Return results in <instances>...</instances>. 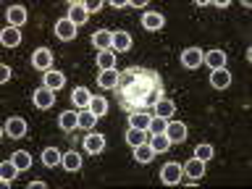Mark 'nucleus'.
I'll return each mask as SVG.
<instances>
[{"label":"nucleus","instance_id":"1","mask_svg":"<svg viewBox=\"0 0 252 189\" xmlns=\"http://www.w3.org/2000/svg\"><path fill=\"white\" fill-rule=\"evenodd\" d=\"M160 97H165L160 74L155 68L139 66V79L126 92L118 94V105L124 110H129V113H134V110H153V105Z\"/></svg>","mask_w":252,"mask_h":189},{"label":"nucleus","instance_id":"2","mask_svg":"<svg viewBox=\"0 0 252 189\" xmlns=\"http://www.w3.org/2000/svg\"><path fill=\"white\" fill-rule=\"evenodd\" d=\"M181 168H184V176H187V179H181V181H187V184H197V181L205 176V160H200V158L187 160Z\"/></svg>","mask_w":252,"mask_h":189},{"label":"nucleus","instance_id":"3","mask_svg":"<svg viewBox=\"0 0 252 189\" xmlns=\"http://www.w3.org/2000/svg\"><path fill=\"white\" fill-rule=\"evenodd\" d=\"M202 55H205V50L202 47H187L184 53H181V66L184 68H189V71H194V68H200L202 66Z\"/></svg>","mask_w":252,"mask_h":189},{"label":"nucleus","instance_id":"4","mask_svg":"<svg viewBox=\"0 0 252 189\" xmlns=\"http://www.w3.org/2000/svg\"><path fill=\"white\" fill-rule=\"evenodd\" d=\"M27 131H29V124L24 121L21 116H13V118H8V121H5V137L8 139H21Z\"/></svg>","mask_w":252,"mask_h":189},{"label":"nucleus","instance_id":"5","mask_svg":"<svg viewBox=\"0 0 252 189\" xmlns=\"http://www.w3.org/2000/svg\"><path fill=\"white\" fill-rule=\"evenodd\" d=\"M84 153L87 155H100L105 153V134H97V131H90L84 137Z\"/></svg>","mask_w":252,"mask_h":189},{"label":"nucleus","instance_id":"6","mask_svg":"<svg viewBox=\"0 0 252 189\" xmlns=\"http://www.w3.org/2000/svg\"><path fill=\"white\" fill-rule=\"evenodd\" d=\"M32 66H34L37 71H50L53 68V53L47 50V47H37L34 53H32Z\"/></svg>","mask_w":252,"mask_h":189},{"label":"nucleus","instance_id":"7","mask_svg":"<svg viewBox=\"0 0 252 189\" xmlns=\"http://www.w3.org/2000/svg\"><path fill=\"white\" fill-rule=\"evenodd\" d=\"M139 79V66H129V68H124L121 74H118V87H116V94H121V92H126L129 87L134 84Z\"/></svg>","mask_w":252,"mask_h":189},{"label":"nucleus","instance_id":"8","mask_svg":"<svg viewBox=\"0 0 252 189\" xmlns=\"http://www.w3.org/2000/svg\"><path fill=\"white\" fill-rule=\"evenodd\" d=\"M92 47L97 53H105V50H113V32L110 29H97L92 34Z\"/></svg>","mask_w":252,"mask_h":189},{"label":"nucleus","instance_id":"9","mask_svg":"<svg viewBox=\"0 0 252 189\" xmlns=\"http://www.w3.org/2000/svg\"><path fill=\"white\" fill-rule=\"evenodd\" d=\"M66 19H68L71 24H76V27H84L87 19H90V13H87V5H84V3H79V0L68 3V13H66Z\"/></svg>","mask_w":252,"mask_h":189},{"label":"nucleus","instance_id":"10","mask_svg":"<svg viewBox=\"0 0 252 189\" xmlns=\"http://www.w3.org/2000/svg\"><path fill=\"white\" fill-rule=\"evenodd\" d=\"M5 19H8V27L21 29L24 24L29 21V13H27V8H24V5H11V8L5 11Z\"/></svg>","mask_w":252,"mask_h":189},{"label":"nucleus","instance_id":"11","mask_svg":"<svg viewBox=\"0 0 252 189\" xmlns=\"http://www.w3.org/2000/svg\"><path fill=\"white\" fill-rule=\"evenodd\" d=\"M181 179H184V168H181L179 163H165L163 165V171H160L163 184H179Z\"/></svg>","mask_w":252,"mask_h":189},{"label":"nucleus","instance_id":"12","mask_svg":"<svg viewBox=\"0 0 252 189\" xmlns=\"http://www.w3.org/2000/svg\"><path fill=\"white\" fill-rule=\"evenodd\" d=\"M63 84H66V74H63V71L50 68V71L42 74V87H47V90L58 92V90H63Z\"/></svg>","mask_w":252,"mask_h":189},{"label":"nucleus","instance_id":"13","mask_svg":"<svg viewBox=\"0 0 252 189\" xmlns=\"http://www.w3.org/2000/svg\"><path fill=\"white\" fill-rule=\"evenodd\" d=\"M76 24H71L68 19H58L55 21V37L63 39V42H71V39H76Z\"/></svg>","mask_w":252,"mask_h":189},{"label":"nucleus","instance_id":"14","mask_svg":"<svg viewBox=\"0 0 252 189\" xmlns=\"http://www.w3.org/2000/svg\"><path fill=\"white\" fill-rule=\"evenodd\" d=\"M142 27L147 32H160L165 27V16L158 13V11H145L142 13Z\"/></svg>","mask_w":252,"mask_h":189},{"label":"nucleus","instance_id":"15","mask_svg":"<svg viewBox=\"0 0 252 189\" xmlns=\"http://www.w3.org/2000/svg\"><path fill=\"white\" fill-rule=\"evenodd\" d=\"M165 134H168V139L173 142V145H181L187 137H189V129L184 121H168V129H165Z\"/></svg>","mask_w":252,"mask_h":189},{"label":"nucleus","instance_id":"16","mask_svg":"<svg viewBox=\"0 0 252 189\" xmlns=\"http://www.w3.org/2000/svg\"><path fill=\"white\" fill-rule=\"evenodd\" d=\"M202 63H205V66H208L210 71L226 68V53H223V50H218V47H216V50H208V53L202 55Z\"/></svg>","mask_w":252,"mask_h":189},{"label":"nucleus","instance_id":"17","mask_svg":"<svg viewBox=\"0 0 252 189\" xmlns=\"http://www.w3.org/2000/svg\"><path fill=\"white\" fill-rule=\"evenodd\" d=\"M32 100H34V105H37L39 110L53 108V105H55V92H53V90H47V87H39V90L32 94Z\"/></svg>","mask_w":252,"mask_h":189},{"label":"nucleus","instance_id":"18","mask_svg":"<svg viewBox=\"0 0 252 189\" xmlns=\"http://www.w3.org/2000/svg\"><path fill=\"white\" fill-rule=\"evenodd\" d=\"M173 113H176V102L168 100V97H160L153 105V116H160V118H165V121H171Z\"/></svg>","mask_w":252,"mask_h":189},{"label":"nucleus","instance_id":"19","mask_svg":"<svg viewBox=\"0 0 252 189\" xmlns=\"http://www.w3.org/2000/svg\"><path fill=\"white\" fill-rule=\"evenodd\" d=\"M210 87L213 90H226V87H231V71H226V68L210 71Z\"/></svg>","mask_w":252,"mask_h":189},{"label":"nucleus","instance_id":"20","mask_svg":"<svg viewBox=\"0 0 252 189\" xmlns=\"http://www.w3.org/2000/svg\"><path fill=\"white\" fill-rule=\"evenodd\" d=\"M131 45H134V39L129 32H124V29L113 32V53H126Z\"/></svg>","mask_w":252,"mask_h":189},{"label":"nucleus","instance_id":"21","mask_svg":"<svg viewBox=\"0 0 252 189\" xmlns=\"http://www.w3.org/2000/svg\"><path fill=\"white\" fill-rule=\"evenodd\" d=\"M131 150H134V160H137V163H142V165L153 163V158H155V150L150 147V142H142V145L131 147Z\"/></svg>","mask_w":252,"mask_h":189},{"label":"nucleus","instance_id":"22","mask_svg":"<svg viewBox=\"0 0 252 189\" xmlns=\"http://www.w3.org/2000/svg\"><path fill=\"white\" fill-rule=\"evenodd\" d=\"M63 171H68V173H76L79 168H82V155L76 153V150H68V153H63Z\"/></svg>","mask_w":252,"mask_h":189},{"label":"nucleus","instance_id":"23","mask_svg":"<svg viewBox=\"0 0 252 189\" xmlns=\"http://www.w3.org/2000/svg\"><path fill=\"white\" fill-rule=\"evenodd\" d=\"M118 74H121V71H100L97 74V87L100 90H116L118 87Z\"/></svg>","mask_w":252,"mask_h":189},{"label":"nucleus","instance_id":"24","mask_svg":"<svg viewBox=\"0 0 252 189\" xmlns=\"http://www.w3.org/2000/svg\"><path fill=\"white\" fill-rule=\"evenodd\" d=\"M150 118H153V110H134V113H129V126H134V129H145V131H147Z\"/></svg>","mask_w":252,"mask_h":189},{"label":"nucleus","instance_id":"25","mask_svg":"<svg viewBox=\"0 0 252 189\" xmlns=\"http://www.w3.org/2000/svg\"><path fill=\"white\" fill-rule=\"evenodd\" d=\"M58 126H61L63 131L79 129V113H76V110H63V113L58 116Z\"/></svg>","mask_w":252,"mask_h":189},{"label":"nucleus","instance_id":"26","mask_svg":"<svg viewBox=\"0 0 252 189\" xmlns=\"http://www.w3.org/2000/svg\"><path fill=\"white\" fill-rule=\"evenodd\" d=\"M0 42H3V47H16V45H21V29L5 27L3 32H0Z\"/></svg>","mask_w":252,"mask_h":189},{"label":"nucleus","instance_id":"27","mask_svg":"<svg viewBox=\"0 0 252 189\" xmlns=\"http://www.w3.org/2000/svg\"><path fill=\"white\" fill-rule=\"evenodd\" d=\"M124 137H126V145L137 147V145H142V142H150V131H145V129H134V126H129Z\"/></svg>","mask_w":252,"mask_h":189},{"label":"nucleus","instance_id":"28","mask_svg":"<svg viewBox=\"0 0 252 189\" xmlns=\"http://www.w3.org/2000/svg\"><path fill=\"white\" fill-rule=\"evenodd\" d=\"M71 100H74V105L79 110H84V108H90V100H92V92L87 90V87H76L74 92H71Z\"/></svg>","mask_w":252,"mask_h":189},{"label":"nucleus","instance_id":"29","mask_svg":"<svg viewBox=\"0 0 252 189\" xmlns=\"http://www.w3.org/2000/svg\"><path fill=\"white\" fill-rule=\"evenodd\" d=\"M16 173H19V165H16L13 160L0 163V181H3V187H11V181L16 179Z\"/></svg>","mask_w":252,"mask_h":189},{"label":"nucleus","instance_id":"30","mask_svg":"<svg viewBox=\"0 0 252 189\" xmlns=\"http://www.w3.org/2000/svg\"><path fill=\"white\" fill-rule=\"evenodd\" d=\"M150 147L158 153H168V147H173V142L168 139V134H150Z\"/></svg>","mask_w":252,"mask_h":189},{"label":"nucleus","instance_id":"31","mask_svg":"<svg viewBox=\"0 0 252 189\" xmlns=\"http://www.w3.org/2000/svg\"><path fill=\"white\" fill-rule=\"evenodd\" d=\"M61 160H63V155L55 147H45L42 150V165H47V168H58Z\"/></svg>","mask_w":252,"mask_h":189},{"label":"nucleus","instance_id":"32","mask_svg":"<svg viewBox=\"0 0 252 189\" xmlns=\"http://www.w3.org/2000/svg\"><path fill=\"white\" fill-rule=\"evenodd\" d=\"M97 66H100V71H113L116 68V53L113 50L97 53Z\"/></svg>","mask_w":252,"mask_h":189},{"label":"nucleus","instance_id":"33","mask_svg":"<svg viewBox=\"0 0 252 189\" xmlns=\"http://www.w3.org/2000/svg\"><path fill=\"white\" fill-rule=\"evenodd\" d=\"M94 124H97V116L92 113L90 108H84V110H79V129H94Z\"/></svg>","mask_w":252,"mask_h":189},{"label":"nucleus","instance_id":"34","mask_svg":"<svg viewBox=\"0 0 252 189\" xmlns=\"http://www.w3.org/2000/svg\"><path fill=\"white\" fill-rule=\"evenodd\" d=\"M90 110H92V113L97 116V118H102V116L108 113V100H105V97H100V94H92V100H90Z\"/></svg>","mask_w":252,"mask_h":189},{"label":"nucleus","instance_id":"35","mask_svg":"<svg viewBox=\"0 0 252 189\" xmlns=\"http://www.w3.org/2000/svg\"><path fill=\"white\" fill-rule=\"evenodd\" d=\"M11 160L19 165V171H29V168H32V155H29V153H24V150L13 153V155H11Z\"/></svg>","mask_w":252,"mask_h":189},{"label":"nucleus","instance_id":"36","mask_svg":"<svg viewBox=\"0 0 252 189\" xmlns=\"http://www.w3.org/2000/svg\"><path fill=\"white\" fill-rule=\"evenodd\" d=\"M194 158H200V160H213L216 158V150H213V145H208V142H202V145H197L194 147Z\"/></svg>","mask_w":252,"mask_h":189},{"label":"nucleus","instance_id":"37","mask_svg":"<svg viewBox=\"0 0 252 189\" xmlns=\"http://www.w3.org/2000/svg\"><path fill=\"white\" fill-rule=\"evenodd\" d=\"M165 129H168V121H165V118H160V116L150 118V126H147L150 134H165Z\"/></svg>","mask_w":252,"mask_h":189},{"label":"nucleus","instance_id":"38","mask_svg":"<svg viewBox=\"0 0 252 189\" xmlns=\"http://www.w3.org/2000/svg\"><path fill=\"white\" fill-rule=\"evenodd\" d=\"M87 5V13H97V11H102V0H90V3H84Z\"/></svg>","mask_w":252,"mask_h":189},{"label":"nucleus","instance_id":"39","mask_svg":"<svg viewBox=\"0 0 252 189\" xmlns=\"http://www.w3.org/2000/svg\"><path fill=\"white\" fill-rule=\"evenodd\" d=\"M8 79H11V66H0V82H8Z\"/></svg>","mask_w":252,"mask_h":189},{"label":"nucleus","instance_id":"40","mask_svg":"<svg viewBox=\"0 0 252 189\" xmlns=\"http://www.w3.org/2000/svg\"><path fill=\"white\" fill-rule=\"evenodd\" d=\"M126 8H147V0H131V3H126Z\"/></svg>","mask_w":252,"mask_h":189},{"label":"nucleus","instance_id":"41","mask_svg":"<svg viewBox=\"0 0 252 189\" xmlns=\"http://www.w3.org/2000/svg\"><path fill=\"white\" fill-rule=\"evenodd\" d=\"M29 189H47V181H29Z\"/></svg>","mask_w":252,"mask_h":189},{"label":"nucleus","instance_id":"42","mask_svg":"<svg viewBox=\"0 0 252 189\" xmlns=\"http://www.w3.org/2000/svg\"><path fill=\"white\" fill-rule=\"evenodd\" d=\"M110 8H126V0H110Z\"/></svg>","mask_w":252,"mask_h":189},{"label":"nucleus","instance_id":"43","mask_svg":"<svg viewBox=\"0 0 252 189\" xmlns=\"http://www.w3.org/2000/svg\"><path fill=\"white\" fill-rule=\"evenodd\" d=\"M213 5H216V8H228L231 3H228V0H218V3H213Z\"/></svg>","mask_w":252,"mask_h":189}]
</instances>
